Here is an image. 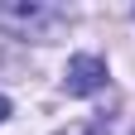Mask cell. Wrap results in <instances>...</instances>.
I'll return each instance as SVG.
<instances>
[{
    "label": "cell",
    "mask_w": 135,
    "mask_h": 135,
    "mask_svg": "<svg viewBox=\"0 0 135 135\" xmlns=\"http://www.w3.org/2000/svg\"><path fill=\"white\" fill-rule=\"evenodd\" d=\"M68 24L63 5H48V0H5L0 5V34L10 39H53V34Z\"/></svg>",
    "instance_id": "6da1fadb"
},
{
    "label": "cell",
    "mask_w": 135,
    "mask_h": 135,
    "mask_svg": "<svg viewBox=\"0 0 135 135\" xmlns=\"http://www.w3.org/2000/svg\"><path fill=\"white\" fill-rule=\"evenodd\" d=\"M106 58H97V53H77V58H68L63 68V92L68 97H92L106 87Z\"/></svg>",
    "instance_id": "7a4b0ae2"
},
{
    "label": "cell",
    "mask_w": 135,
    "mask_h": 135,
    "mask_svg": "<svg viewBox=\"0 0 135 135\" xmlns=\"http://www.w3.org/2000/svg\"><path fill=\"white\" fill-rule=\"evenodd\" d=\"M5 116H10V101H5V97H0V121H5Z\"/></svg>",
    "instance_id": "3957f363"
}]
</instances>
